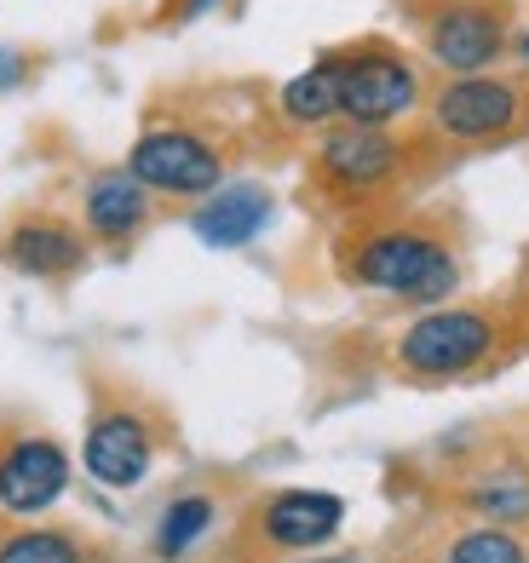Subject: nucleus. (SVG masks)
Here are the masks:
<instances>
[{
    "label": "nucleus",
    "instance_id": "obj_1",
    "mask_svg": "<svg viewBox=\"0 0 529 563\" xmlns=\"http://www.w3.org/2000/svg\"><path fill=\"white\" fill-rule=\"evenodd\" d=\"M345 276L368 294L409 299V305H438L461 282V260L438 230L426 224H386L368 230L345 247Z\"/></svg>",
    "mask_w": 529,
    "mask_h": 563
},
{
    "label": "nucleus",
    "instance_id": "obj_2",
    "mask_svg": "<svg viewBox=\"0 0 529 563\" xmlns=\"http://www.w3.org/2000/svg\"><path fill=\"white\" fill-rule=\"evenodd\" d=\"M426 126L443 144H466V150H489V144H513L529 133V87L513 75L477 69V75H449L426 104Z\"/></svg>",
    "mask_w": 529,
    "mask_h": 563
},
{
    "label": "nucleus",
    "instance_id": "obj_3",
    "mask_svg": "<svg viewBox=\"0 0 529 563\" xmlns=\"http://www.w3.org/2000/svg\"><path fill=\"white\" fill-rule=\"evenodd\" d=\"M500 345V322L472 305H432L397 340V368L409 379H461L484 368Z\"/></svg>",
    "mask_w": 529,
    "mask_h": 563
},
{
    "label": "nucleus",
    "instance_id": "obj_4",
    "mask_svg": "<svg viewBox=\"0 0 529 563\" xmlns=\"http://www.w3.org/2000/svg\"><path fill=\"white\" fill-rule=\"evenodd\" d=\"M311 173L334 201H381L409 173V144L397 133H386V126L340 121L334 133H322Z\"/></svg>",
    "mask_w": 529,
    "mask_h": 563
},
{
    "label": "nucleus",
    "instance_id": "obj_5",
    "mask_svg": "<svg viewBox=\"0 0 529 563\" xmlns=\"http://www.w3.org/2000/svg\"><path fill=\"white\" fill-rule=\"evenodd\" d=\"M121 167L162 201H201V196H213L224 185V150L208 133L173 126V121L144 126Z\"/></svg>",
    "mask_w": 529,
    "mask_h": 563
},
{
    "label": "nucleus",
    "instance_id": "obj_6",
    "mask_svg": "<svg viewBox=\"0 0 529 563\" xmlns=\"http://www.w3.org/2000/svg\"><path fill=\"white\" fill-rule=\"evenodd\" d=\"M420 69L392 46H357L340 53V121L392 126L420 104Z\"/></svg>",
    "mask_w": 529,
    "mask_h": 563
},
{
    "label": "nucleus",
    "instance_id": "obj_7",
    "mask_svg": "<svg viewBox=\"0 0 529 563\" xmlns=\"http://www.w3.org/2000/svg\"><path fill=\"white\" fill-rule=\"evenodd\" d=\"M507 18L489 0H449L426 18V58L449 75H477V69H495L507 58Z\"/></svg>",
    "mask_w": 529,
    "mask_h": 563
},
{
    "label": "nucleus",
    "instance_id": "obj_8",
    "mask_svg": "<svg viewBox=\"0 0 529 563\" xmlns=\"http://www.w3.org/2000/svg\"><path fill=\"white\" fill-rule=\"evenodd\" d=\"M69 489V454L53 438H18L0 449V511L7 518H41Z\"/></svg>",
    "mask_w": 529,
    "mask_h": 563
},
{
    "label": "nucleus",
    "instance_id": "obj_9",
    "mask_svg": "<svg viewBox=\"0 0 529 563\" xmlns=\"http://www.w3.org/2000/svg\"><path fill=\"white\" fill-rule=\"evenodd\" d=\"M0 260L30 282H69L75 271H87V230L53 213H30L0 236Z\"/></svg>",
    "mask_w": 529,
    "mask_h": 563
},
{
    "label": "nucleus",
    "instance_id": "obj_10",
    "mask_svg": "<svg viewBox=\"0 0 529 563\" xmlns=\"http://www.w3.org/2000/svg\"><path fill=\"white\" fill-rule=\"evenodd\" d=\"M81 460H87V472L104 483V489H133V483H144L150 460H156L150 420L133 415V408H104V415L87 426Z\"/></svg>",
    "mask_w": 529,
    "mask_h": 563
},
{
    "label": "nucleus",
    "instance_id": "obj_11",
    "mask_svg": "<svg viewBox=\"0 0 529 563\" xmlns=\"http://www.w3.org/2000/svg\"><path fill=\"white\" fill-rule=\"evenodd\" d=\"M345 523V500L329 489H283L260 506V541L276 552H311L334 541Z\"/></svg>",
    "mask_w": 529,
    "mask_h": 563
},
{
    "label": "nucleus",
    "instance_id": "obj_12",
    "mask_svg": "<svg viewBox=\"0 0 529 563\" xmlns=\"http://www.w3.org/2000/svg\"><path fill=\"white\" fill-rule=\"evenodd\" d=\"M271 219H276V196L265 185H254V178H236V185H219L213 196L196 201L190 230L208 247H247Z\"/></svg>",
    "mask_w": 529,
    "mask_h": 563
},
{
    "label": "nucleus",
    "instance_id": "obj_13",
    "mask_svg": "<svg viewBox=\"0 0 529 563\" xmlns=\"http://www.w3.org/2000/svg\"><path fill=\"white\" fill-rule=\"evenodd\" d=\"M150 196L139 178L128 167H110V173H98L87 196H81V230H87V242H104V247H128L139 230L150 224Z\"/></svg>",
    "mask_w": 529,
    "mask_h": 563
},
{
    "label": "nucleus",
    "instance_id": "obj_14",
    "mask_svg": "<svg viewBox=\"0 0 529 563\" xmlns=\"http://www.w3.org/2000/svg\"><path fill=\"white\" fill-rule=\"evenodd\" d=\"M276 110L294 126H334L340 121V53L317 58L311 69H299L294 81H283Z\"/></svg>",
    "mask_w": 529,
    "mask_h": 563
},
{
    "label": "nucleus",
    "instance_id": "obj_15",
    "mask_svg": "<svg viewBox=\"0 0 529 563\" xmlns=\"http://www.w3.org/2000/svg\"><path fill=\"white\" fill-rule=\"evenodd\" d=\"M208 529H213V495H179L162 511V523H156V558L179 563L190 547H201Z\"/></svg>",
    "mask_w": 529,
    "mask_h": 563
},
{
    "label": "nucleus",
    "instance_id": "obj_16",
    "mask_svg": "<svg viewBox=\"0 0 529 563\" xmlns=\"http://www.w3.org/2000/svg\"><path fill=\"white\" fill-rule=\"evenodd\" d=\"M443 563H529V547L507 523H477V529H466V534L449 541Z\"/></svg>",
    "mask_w": 529,
    "mask_h": 563
},
{
    "label": "nucleus",
    "instance_id": "obj_17",
    "mask_svg": "<svg viewBox=\"0 0 529 563\" xmlns=\"http://www.w3.org/2000/svg\"><path fill=\"white\" fill-rule=\"evenodd\" d=\"M0 563H92V558L64 529H18L0 541Z\"/></svg>",
    "mask_w": 529,
    "mask_h": 563
},
{
    "label": "nucleus",
    "instance_id": "obj_18",
    "mask_svg": "<svg viewBox=\"0 0 529 563\" xmlns=\"http://www.w3.org/2000/svg\"><path fill=\"white\" fill-rule=\"evenodd\" d=\"M466 506L489 523H513V518H529V483L524 477H484L477 489L466 495Z\"/></svg>",
    "mask_w": 529,
    "mask_h": 563
},
{
    "label": "nucleus",
    "instance_id": "obj_19",
    "mask_svg": "<svg viewBox=\"0 0 529 563\" xmlns=\"http://www.w3.org/2000/svg\"><path fill=\"white\" fill-rule=\"evenodd\" d=\"M12 75H23V64H18L12 53H0V92H7V87H12Z\"/></svg>",
    "mask_w": 529,
    "mask_h": 563
},
{
    "label": "nucleus",
    "instance_id": "obj_20",
    "mask_svg": "<svg viewBox=\"0 0 529 563\" xmlns=\"http://www.w3.org/2000/svg\"><path fill=\"white\" fill-rule=\"evenodd\" d=\"M299 563H368V558H299Z\"/></svg>",
    "mask_w": 529,
    "mask_h": 563
},
{
    "label": "nucleus",
    "instance_id": "obj_21",
    "mask_svg": "<svg viewBox=\"0 0 529 563\" xmlns=\"http://www.w3.org/2000/svg\"><path fill=\"white\" fill-rule=\"evenodd\" d=\"M513 46H518V58L529 64V30H524V35H513Z\"/></svg>",
    "mask_w": 529,
    "mask_h": 563
}]
</instances>
